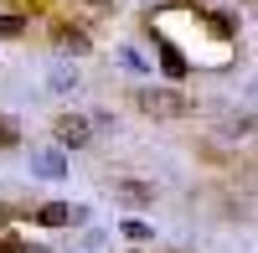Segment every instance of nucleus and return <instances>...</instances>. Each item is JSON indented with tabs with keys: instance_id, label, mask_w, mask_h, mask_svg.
<instances>
[{
	"instance_id": "nucleus-1",
	"label": "nucleus",
	"mask_w": 258,
	"mask_h": 253,
	"mask_svg": "<svg viewBox=\"0 0 258 253\" xmlns=\"http://www.w3.org/2000/svg\"><path fill=\"white\" fill-rule=\"evenodd\" d=\"M140 114H150V119H186L197 103H191L181 88H140Z\"/></svg>"
},
{
	"instance_id": "nucleus-2",
	"label": "nucleus",
	"mask_w": 258,
	"mask_h": 253,
	"mask_svg": "<svg viewBox=\"0 0 258 253\" xmlns=\"http://www.w3.org/2000/svg\"><path fill=\"white\" fill-rule=\"evenodd\" d=\"M52 140H57L62 155H68V150H88V145H93L88 114H57V119H52Z\"/></svg>"
},
{
	"instance_id": "nucleus-3",
	"label": "nucleus",
	"mask_w": 258,
	"mask_h": 253,
	"mask_svg": "<svg viewBox=\"0 0 258 253\" xmlns=\"http://www.w3.org/2000/svg\"><path fill=\"white\" fill-rule=\"evenodd\" d=\"M52 47L62 57H88L93 52V36L83 31V26H73V21H52Z\"/></svg>"
},
{
	"instance_id": "nucleus-4",
	"label": "nucleus",
	"mask_w": 258,
	"mask_h": 253,
	"mask_svg": "<svg viewBox=\"0 0 258 253\" xmlns=\"http://www.w3.org/2000/svg\"><path fill=\"white\" fill-rule=\"evenodd\" d=\"M114 202H119V207H129V212H145V207H155V186L140 181V176L114 181Z\"/></svg>"
},
{
	"instance_id": "nucleus-5",
	"label": "nucleus",
	"mask_w": 258,
	"mask_h": 253,
	"mask_svg": "<svg viewBox=\"0 0 258 253\" xmlns=\"http://www.w3.org/2000/svg\"><path fill=\"white\" fill-rule=\"evenodd\" d=\"M31 176H41V181H62V176H68V155H62L57 145L31 150Z\"/></svg>"
},
{
	"instance_id": "nucleus-6",
	"label": "nucleus",
	"mask_w": 258,
	"mask_h": 253,
	"mask_svg": "<svg viewBox=\"0 0 258 253\" xmlns=\"http://www.w3.org/2000/svg\"><path fill=\"white\" fill-rule=\"evenodd\" d=\"M155 52H160V73H165L170 83H181V78L191 73L186 52H181V47H176V41H170V36H160V31H155Z\"/></svg>"
},
{
	"instance_id": "nucleus-7",
	"label": "nucleus",
	"mask_w": 258,
	"mask_h": 253,
	"mask_svg": "<svg viewBox=\"0 0 258 253\" xmlns=\"http://www.w3.org/2000/svg\"><path fill=\"white\" fill-rule=\"evenodd\" d=\"M114 62H119L124 73H135V78H145V73H150L145 52H140V47H129V41H119V47H114Z\"/></svg>"
},
{
	"instance_id": "nucleus-8",
	"label": "nucleus",
	"mask_w": 258,
	"mask_h": 253,
	"mask_svg": "<svg viewBox=\"0 0 258 253\" xmlns=\"http://www.w3.org/2000/svg\"><path fill=\"white\" fill-rule=\"evenodd\" d=\"M47 88H52V93H78V68H68V62H52Z\"/></svg>"
},
{
	"instance_id": "nucleus-9",
	"label": "nucleus",
	"mask_w": 258,
	"mask_h": 253,
	"mask_svg": "<svg viewBox=\"0 0 258 253\" xmlns=\"http://www.w3.org/2000/svg\"><path fill=\"white\" fill-rule=\"evenodd\" d=\"M26 26H31L26 11H0V36H6V41H21V36H26Z\"/></svg>"
},
{
	"instance_id": "nucleus-10",
	"label": "nucleus",
	"mask_w": 258,
	"mask_h": 253,
	"mask_svg": "<svg viewBox=\"0 0 258 253\" xmlns=\"http://www.w3.org/2000/svg\"><path fill=\"white\" fill-rule=\"evenodd\" d=\"M36 227H68V202H41L36 207Z\"/></svg>"
},
{
	"instance_id": "nucleus-11",
	"label": "nucleus",
	"mask_w": 258,
	"mask_h": 253,
	"mask_svg": "<svg viewBox=\"0 0 258 253\" xmlns=\"http://www.w3.org/2000/svg\"><path fill=\"white\" fill-rule=\"evenodd\" d=\"M119 233H124L129 243H155V227H150L145 217H124V222H119Z\"/></svg>"
},
{
	"instance_id": "nucleus-12",
	"label": "nucleus",
	"mask_w": 258,
	"mask_h": 253,
	"mask_svg": "<svg viewBox=\"0 0 258 253\" xmlns=\"http://www.w3.org/2000/svg\"><path fill=\"white\" fill-rule=\"evenodd\" d=\"M16 145H21V124L11 114H0V150H16Z\"/></svg>"
},
{
	"instance_id": "nucleus-13",
	"label": "nucleus",
	"mask_w": 258,
	"mask_h": 253,
	"mask_svg": "<svg viewBox=\"0 0 258 253\" xmlns=\"http://www.w3.org/2000/svg\"><path fill=\"white\" fill-rule=\"evenodd\" d=\"M21 248H26V243H21L16 233H6V238H0V253H21Z\"/></svg>"
},
{
	"instance_id": "nucleus-14",
	"label": "nucleus",
	"mask_w": 258,
	"mask_h": 253,
	"mask_svg": "<svg viewBox=\"0 0 258 253\" xmlns=\"http://www.w3.org/2000/svg\"><path fill=\"white\" fill-rule=\"evenodd\" d=\"M78 6H93V11H114V0H78Z\"/></svg>"
},
{
	"instance_id": "nucleus-15",
	"label": "nucleus",
	"mask_w": 258,
	"mask_h": 253,
	"mask_svg": "<svg viewBox=\"0 0 258 253\" xmlns=\"http://www.w3.org/2000/svg\"><path fill=\"white\" fill-rule=\"evenodd\" d=\"M21 253H52L47 243H26V248H21Z\"/></svg>"
},
{
	"instance_id": "nucleus-16",
	"label": "nucleus",
	"mask_w": 258,
	"mask_h": 253,
	"mask_svg": "<svg viewBox=\"0 0 258 253\" xmlns=\"http://www.w3.org/2000/svg\"><path fill=\"white\" fill-rule=\"evenodd\" d=\"M6 222H11V212H6V202H0V227H6Z\"/></svg>"
},
{
	"instance_id": "nucleus-17",
	"label": "nucleus",
	"mask_w": 258,
	"mask_h": 253,
	"mask_svg": "<svg viewBox=\"0 0 258 253\" xmlns=\"http://www.w3.org/2000/svg\"><path fill=\"white\" fill-rule=\"evenodd\" d=\"M135 253H140V248H135Z\"/></svg>"
}]
</instances>
